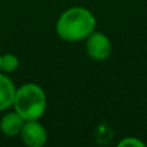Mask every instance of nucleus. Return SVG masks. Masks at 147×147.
Returning a JSON list of instances; mask_svg holds the SVG:
<instances>
[{"label":"nucleus","mask_w":147,"mask_h":147,"mask_svg":"<svg viewBox=\"0 0 147 147\" xmlns=\"http://www.w3.org/2000/svg\"><path fill=\"white\" fill-rule=\"evenodd\" d=\"M119 147H143L145 143L136 137H125L117 143Z\"/></svg>","instance_id":"6e6552de"},{"label":"nucleus","mask_w":147,"mask_h":147,"mask_svg":"<svg viewBox=\"0 0 147 147\" xmlns=\"http://www.w3.org/2000/svg\"><path fill=\"white\" fill-rule=\"evenodd\" d=\"M20 67V59L16 54L5 53L1 56V63H0V71L4 74H12Z\"/></svg>","instance_id":"0eeeda50"},{"label":"nucleus","mask_w":147,"mask_h":147,"mask_svg":"<svg viewBox=\"0 0 147 147\" xmlns=\"http://www.w3.org/2000/svg\"><path fill=\"white\" fill-rule=\"evenodd\" d=\"M21 140L28 147H43L48 141V133L39 120H26L21 129Z\"/></svg>","instance_id":"20e7f679"},{"label":"nucleus","mask_w":147,"mask_h":147,"mask_svg":"<svg viewBox=\"0 0 147 147\" xmlns=\"http://www.w3.org/2000/svg\"><path fill=\"white\" fill-rule=\"evenodd\" d=\"M16 90L17 88L12 79L0 71V111H5L13 106Z\"/></svg>","instance_id":"423d86ee"},{"label":"nucleus","mask_w":147,"mask_h":147,"mask_svg":"<svg viewBox=\"0 0 147 147\" xmlns=\"http://www.w3.org/2000/svg\"><path fill=\"white\" fill-rule=\"evenodd\" d=\"M0 63H1V54H0Z\"/></svg>","instance_id":"1a4fd4ad"},{"label":"nucleus","mask_w":147,"mask_h":147,"mask_svg":"<svg viewBox=\"0 0 147 147\" xmlns=\"http://www.w3.org/2000/svg\"><path fill=\"white\" fill-rule=\"evenodd\" d=\"M85 49L89 58L93 61H105L111 56L112 44L107 35L94 30L85 39Z\"/></svg>","instance_id":"7ed1b4c3"},{"label":"nucleus","mask_w":147,"mask_h":147,"mask_svg":"<svg viewBox=\"0 0 147 147\" xmlns=\"http://www.w3.org/2000/svg\"><path fill=\"white\" fill-rule=\"evenodd\" d=\"M23 124L25 120L17 111L8 112L0 120V132L7 137H16L20 136Z\"/></svg>","instance_id":"39448f33"},{"label":"nucleus","mask_w":147,"mask_h":147,"mask_svg":"<svg viewBox=\"0 0 147 147\" xmlns=\"http://www.w3.org/2000/svg\"><path fill=\"white\" fill-rule=\"evenodd\" d=\"M47 94L40 85L26 83L16 90L13 107L25 120H40L47 110Z\"/></svg>","instance_id":"f03ea898"},{"label":"nucleus","mask_w":147,"mask_h":147,"mask_svg":"<svg viewBox=\"0 0 147 147\" xmlns=\"http://www.w3.org/2000/svg\"><path fill=\"white\" fill-rule=\"evenodd\" d=\"M96 17L84 7H72L65 10L56 23V32L63 41H83L96 30Z\"/></svg>","instance_id":"f257e3e1"}]
</instances>
